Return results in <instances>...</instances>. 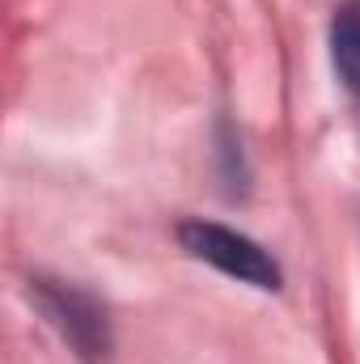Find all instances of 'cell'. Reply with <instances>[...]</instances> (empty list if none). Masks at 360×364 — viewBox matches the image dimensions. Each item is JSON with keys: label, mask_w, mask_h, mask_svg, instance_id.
Here are the masks:
<instances>
[{"label": "cell", "mask_w": 360, "mask_h": 364, "mask_svg": "<svg viewBox=\"0 0 360 364\" xmlns=\"http://www.w3.org/2000/svg\"><path fill=\"white\" fill-rule=\"evenodd\" d=\"M179 237L195 259L221 267L225 275H238L255 288H280V267L250 237H242L233 229H221V225H208V220H186L179 229Z\"/></svg>", "instance_id": "obj_1"}, {"label": "cell", "mask_w": 360, "mask_h": 364, "mask_svg": "<svg viewBox=\"0 0 360 364\" xmlns=\"http://www.w3.org/2000/svg\"><path fill=\"white\" fill-rule=\"evenodd\" d=\"M331 55H335L344 85L360 93V4L339 9V17L331 26Z\"/></svg>", "instance_id": "obj_2"}]
</instances>
